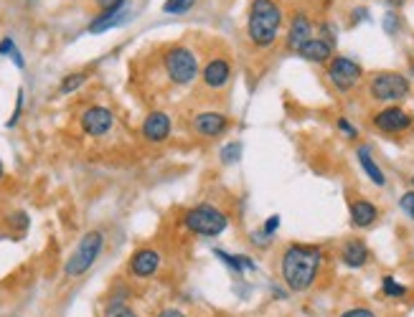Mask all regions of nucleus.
Masks as SVG:
<instances>
[{
  "label": "nucleus",
  "instance_id": "nucleus-43",
  "mask_svg": "<svg viewBox=\"0 0 414 317\" xmlns=\"http://www.w3.org/2000/svg\"><path fill=\"white\" fill-rule=\"evenodd\" d=\"M409 180H412V185H414V176H412V178H409Z\"/></svg>",
  "mask_w": 414,
  "mask_h": 317
},
{
  "label": "nucleus",
  "instance_id": "nucleus-35",
  "mask_svg": "<svg viewBox=\"0 0 414 317\" xmlns=\"http://www.w3.org/2000/svg\"><path fill=\"white\" fill-rule=\"evenodd\" d=\"M13 51H16V41H13L10 36H6V38L0 41V54H3V56H10Z\"/></svg>",
  "mask_w": 414,
  "mask_h": 317
},
{
  "label": "nucleus",
  "instance_id": "nucleus-28",
  "mask_svg": "<svg viewBox=\"0 0 414 317\" xmlns=\"http://www.w3.org/2000/svg\"><path fill=\"white\" fill-rule=\"evenodd\" d=\"M399 209H402V213H404L409 221H414V191L402 193V198H399Z\"/></svg>",
  "mask_w": 414,
  "mask_h": 317
},
{
  "label": "nucleus",
  "instance_id": "nucleus-13",
  "mask_svg": "<svg viewBox=\"0 0 414 317\" xmlns=\"http://www.w3.org/2000/svg\"><path fill=\"white\" fill-rule=\"evenodd\" d=\"M171 130H173L171 115H168V112H160V109L150 112L148 117H145V122H142V127H140L142 137H145L148 142H155V145L166 142L168 137H171Z\"/></svg>",
  "mask_w": 414,
  "mask_h": 317
},
{
  "label": "nucleus",
  "instance_id": "nucleus-6",
  "mask_svg": "<svg viewBox=\"0 0 414 317\" xmlns=\"http://www.w3.org/2000/svg\"><path fill=\"white\" fill-rule=\"evenodd\" d=\"M325 82L338 94L353 92L358 84L364 82V67L351 56H333L325 64Z\"/></svg>",
  "mask_w": 414,
  "mask_h": 317
},
{
  "label": "nucleus",
  "instance_id": "nucleus-18",
  "mask_svg": "<svg viewBox=\"0 0 414 317\" xmlns=\"http://www.w3.org/2000/svg\"><path fill=\"white\" fill-rule=\"evenodd\" d=\"M298 56L300 59H305L310 61V64H328V61L336 56V46H331L328 41H323L320 36H313L307 43H303L298 51Z\"/></svg>",
  "mask_w": 414,
  "mask_h": 317
},
{
  "label": "nucleus",
  "instance_id": "nucleus-26",
  "mask_svg": "<svg viewBox=\"0 0 414 317\" xmlns=\"http://www.w3.org/2000/svg\"><path fill=\"white\" fill-rule=\"evenodd\" d=\"M239 155H241V145L237 140L226 142L224 148H221V152H219V158H221V163H224V165H232V163H237V160H239Z\"/></svg>",
  "mask_w": 414,
  "mask_h": 317
},
{
  "label": "nucleus",
  "instance_id": "nucleus-19",
  "mask_svg": "<svg viewBox=\"0 0 414 317\" xmlns=\"http://www.w3.org/2000/svg\"><path fill=\"white\" fill-rule=\"evenodd\" d=\"M356 158H358V165H361V170L366 173V178H369V180H371L376 188H384V185H386V176H384L381 165L376 163V158H373L371 148H369V145H358Z\"/></svg>",
  "mask_w": 414,
  "mask_h": 317
},
{
  "label": "nucleus",
  "instance_id": "nucleus-8",
  "mask_svg": "<svg viewBox=\"0 0 414 317\" xmlns=\"http://www.w3.org/2000/svg\"><path fill=\"white\" fill-rule=\"evenodd\" d=\"M371 127L381 134H404L414 127V115L399 104H386L371 115Z\"/></svg>",
  "mask_w": 414,
  "mask_h": 317
},
{
  "label": "nucleus",
  "instance_id": "nucleus-33",
  "mask_svg": "<svg viewBox=\"0 0 414 317\" xmlns=\"http://www.w3.org/2000/svg\"><path fill=\"white\" fill-rule=\"evenodd\" d=\"M277 228H280V216H277V213H274V216H270L265 224H262V231H265L267 236H274V234H277Z\"/></svg>",
  "mask_w": 414,
  "mask_h": 317
},
{
  "label": "nucleus",
  "instance_id": "nucleus-31",
  "mask_svg": "<svg viewBox=\"0 0 414 317\" xmlns=\"http://www.w3.org/2000/svg\"><path fill=\"white\" fill-rule=\"evenodd\" d=\"M338 317H376V312H373L371 307H364V305H358V307L343 309Z\"/></svg>",
  "mask_w": 414,
  "mask_h": 317
},
{
  "label": "nucleus",
  "instance_id": "nucleus-40",
  "mask_svg": "<svg viewBox=\"0 0 414 317\" xmlns=\"http://www.w3.org/2000/svg\"><path fill=\"white\" fill-rule=\"evenodd\" d=\"M272 294H274V297H280V300H285V297H287V292H285V290H280V287H272Z\"/></svg>",
  "mask_w": 414,
  "mask_h": 317
},
{
  "label": "nucleus",
  "instance_id": "nucleus-14",
  "mask_svg": "<svg viewBox=\"0 0 414 317\" xmlns=\"http://www.w3.org/2000/svg\"><path fill=\"white\" fill-rule=\"evenodd\" d=\"M338 259L340 264L348 269H364L371 261V249L366 246L364 239H346L340 244Z\"/></svg>",
  "mask_w": 414,
  "mask_h": 317
},
{
  "label": "nucleus",
  "instance_id": "nucleus-5",
  "mask_svg": "<svg viewBox=\"0 0 414 317\" xmlns=\"http://www.w3.org/2000/svg\"><path fill=\"white\" fill-rule=\"evenodd\" d=\"M183 226L193 236H221L229 226V216L214 203H199L183 213Z\"/></svg>",
  "mask_w": 414,
  "mask_h": 317
},
{
  "label": "nucleus",
  "instance_id": "nucleus-34",
  "mask_svg": "<svg viewBox=\"0 0 414 317\" xmlns=\"http://www.w3.org/2000/svg\"><path fill=\"white\" fill-rule=\"evenodd\" d=\"M21 112H23V89L18 92V99H16V109H13V117L8 119V127H16L18 119H21Z\"/></svg>",
  "mask_w": 414,
  "mask_h": 317
},
{
  "label": "nucleus",
  "instance_id": "nucleus-2",
  "mask_svg": "<svg viewBox=\"0 0 414 317\" xmlns=\"http://www.w3.org/2000/svg\"><path fill=\"white\" fill-rule=\"evenodd\" d=\"M285 23V13L277 0H252L247 13V38L254 49L274 46Z\"/></svg>",
  "mask_w": 414,
  "mask_h": 317
},
{
  "label": "nucleus",
  "instance_id": "nucleus-17",
  "mask_svg": "<svg viewBox=\"0 0 414 317\" xmlns=\"http://www.w3.org/2000/svg\"><path fill=\"white\" fill-rule=\"evenodd\" d=\"M160 269V254H157L155 249H150V246H145V249H138L130 257V274L133 277H140V279H148V277H153Z\"/></svg>",
  "mask_w": 414,
  "mask_h": 317
},
{
  "label": "nucleus",
  "instance_id": "nucleus-7",
  "mask_svg": "<svg viewBox=\"0 0 414 317\" xmlns=\"http://www.w3.org/2000/svg\"><path fill=\"white\" fill-rule=\"evenodd\" d=\"M102 246H105V234H102V231H89V234H84L82 242L76 244V249L72 251V257L67 259L64 274L72 279V277H82L84 272H89L91 264L100 259Z\"/></svg>",
  "mask_w": 414,
  "mask_h": 317
},
{
  "label": "nucleus",
  "instance_id": "nucleus-29",
  "mask_svg": "<svg viewBox=\"0 0 414 317\" xmlns=\"http://www.w3.org/2000/svg\"><path fill=\"white\" fill-rule=\"evenodd\" d=\"M399 28H402V18H399V13L389 10V13L384 16V31H386L389 36H397Z\"/></svg>",
  "mask_w": 414,
  "mask_h": 317
},
{
  "label": "nucleus",
  "instance_id": "nucleus-16",
  "mask_svg": "<svg viewBox=\"0 0 414 317\" xmlns=\"http://www.w3.org/2000/svg\"><path fill=\"white\" fill-rule=\"evenodd\" d=\"M127 18H130V8H127V0H122V3H117L115 8L102 10L100 16L91 21V23H89V34H102V31L117 28V25L127 23Z\"/></svg>",
  "mask_w": 414,
  "mask_h": 317
},
{
  "label": "nucleus",
  "instance_id": "nucleus-3",
  "mask_svg": "<svg viewBox=\"0 0 414 317\" xmlns=\"http://www.w3.org/2000/svg\"><path fill=\"white\" fill-rule=\"evenodd\" d=\"M366 92L379 104H399L412 94V82L402 71H373L366 82Z\"/></svg>",
  "mask_w": 414,
  "mask_h": 317
},
{
  "label": "nucleus",
  "instance_id": "nucleus-39",
  "mask_svg": "<svg viewBox=\"0 0 414 317\" xmlns=\"http://www.w3.org/2000/svg\"><path fill=\"white\" fill-rule=\"evenodd\" d=\"M384 3H386L389 8H402V5H404L406 0H384Z\"/></svg>",
  "mask_w": 414,
  "mask_h": 317
},
{
  "label": "nucleus",
  "instance_id": "nucleus-20",
  "mask_svg": "<svg viewBox=\"0 0 414 317\" xmlns=\"http://www.w3.org/2000/svg\"><path fill=\"white\" fill-rule=\"evenodd\" d=\"M214 257L232 269L237 277H241L244 272H257V261H252V257H247V254H237L234 257V254H226L224 249H214Z\"/></svg>",
  "mask_w": 414,
  "mask_h": 317
},
{
  "label": "nucleus",
  "instance_id": "nucleus-11",
  "mask_svg": "<svg viewBox=\"0 0 414 317\" xmlns=\"http://www.w3.org/2000/svg\"><path fill=\"white\" fill-rule=\"evenodd\" d=\"M313 31H315V25H313V21H310V16H307V13H303V10H300V13H295V16L290 18V25H287L285 49L292 51V54H298L300 46L313 38Z\"/></svg>",
  "mask_w": 414,
  "mask_h": 317
},
{
  "label": "nucleus",
  "instance_id": "nucleus-4",
  "mask_svg": "<svg viewBox=\"0 0 414 317\" xmlns=\"http://www.w3.org/2000/svg\"><path fill=\"white\" fill-rule=\"evenodd\" d=\"M163 71H166L168 82L173 86H188L201 74L199 56L188 46H171L163 54Z\"/></svg>",
  "mask_w": 414,
  "mask_h": 317
},
{
  "label": "nucleus",
  "instance_id": "nucleus-37",
  "mask_svg": "<svg viewBox=\"0 0 414 317\" xmlns=\"http://www.w3.org/2000/svg\"><path fill=\"white\" fill-rule=\"evenodd\" d=\"M351 23H358V21H366L369 18V8H353V13H351Z\"/></svg>",
  "mask_w": 414,
  "mask_h": 317
},
{
  "label": "nucleus",
  "instance_id": "nucleus-38",
  "mask_svg": "<svg viewBox=\"0 0 414 317\" xmlns=\"http://www.w3.org/2000/svg\"><path fill=\"white\" fill-rule=\"evenodd\" d=\"M94 3H97L102 10H107V8H115L117 3H122V0H94Z\"/></svg>",
  "mask_w": 414,
  "mask_h": 317
},
{
  "label": "nucleus",
  "instance_id": "nucleus-15",
  "mask_svg": "<svg viewBox=\"0 0 414 317\" xmlns=\"http://www.w3.org/2000/svg\"><path fill=\"white\" fill-rule=\"evenodd\" d=\"M348 218L353 228H371L379 221V206L369 198H351L348 203Z\"/></svg>",
  "mask_w": 414,
  "mask_h": 317
},
{
  "label": "nucleus",
  "instance_id": "nucleus-27",
  "mask_svg": "<svg viewBox=\"0 0 414 317\" xmlns=\"http://www.w3.org/2000/svg\"><path fill=\"white\" fill-rule=\"evenodd\" d=\"M336 127H338V132L346 137V140H358V127L351 122L348 117H338V122H336Z\"/></svg>",
  "mask_w": 414,
  "mask_h": 317
},
{
  "label": "nucleus",
  "instance_id": "nucleus-42",
  "mask_svg": "<svg viewBox=\"0 0 414 317\" xmlns=\"http://www.w3.org/2000/svg\"><path fill=\"white\" fill-rule=\"evenodd\" d=\"M3 173H6V170H3V163H0V178H3Z\"/></svg>",
  "mask_w": 414,
  "mask_h": 317
},
{
  "label": "nucleus",
  "instance_id": "nucleus-12",
  "mask_svg": "<svg viewBox=\"0 0 414 317\" xmlns=\"http://www.w3.org/2000/svg\"><path fill=\"white\" fill-rule=\"evenodd\" d=\"M79 122H82L84 134H89V137H102V134H107L109 130L115 127V115H112L107 107H89V109H84V115Z\"/></svg>",
  "mask_w": 414,
  "mask_h": 317
},
{
  "label": "nucleus",
  "instance_id": "nucleus-24",
  "mask_svg": "<svg viewBox=\"0 0 414 317\" xmlns=\"http://www.w3.org/2000/svg\"><path fill=\"white\" fill-rule=\"evenodd\" d=\"M318 36L331 43V46H336L338 43V25L333 23V21H320L318 23Z\"/></svg>",
  "mask_w": 414,
  "mask_h": 317
},
{
  "label": "nucleus",
  "instance_id": "nucleus-23",
  "mask_svg": "<svg viewBox=\"0 0 414 317\" xmlns=\"http://www.w3.org/2000/svg\"><path fill=\"white\" fill-rule=\"evenodd\" d=\"M105 317H138L135 315V309L130 305H124L122 300H112L105 307Z\"/></svg>",
  "mask_w": 414,
  "mask_h": 317
},
{
  "label": "nucleus",
  "instance_id": "nucleus-1",
  "mask_svg": "<svg viewBox=\"0 0 414 317\" xmlns=\"http://www.w3.org/2000/svg\"><path fill=\"white\" fill-rule=\"evenodd\" d=\"M325 261V251L315 244H287L280 257L282 282L290 292L313 290Z\"/></svg>",
  "mask_w": 414,
  "mask_h": 317
},
{
  "label": "nucleus",
  "instance_id": "nucleus-21",
  "mask_svg": "<svg viewBox=\"0 0 414 317\" xmlns=\"http://www.w3.org/2000/svg\"><path fill=\"white\" fill-rule=\"evenodd\" d=\"M381 294H384L386 300H404L406 294H409V290L399 282L397 277L386 274V277H381Z\"/></svg>",
  "mask_w": 414,
  "mask_h": 317
},
{
  "label": "nucleus",
  "instance_id": "nucleus-32",
  "mask_svg": "<svg viewBox=\"0 0 414 317\" xmlns=\"http://www.w3.org/2000/svg\"><path fill=\"white\" fill-rule=\"evenodd\" d=\"M252 244H254V246H259V249H267V246H270V244H272V236H267L265 231H262V228H257V231H252Z\"/></svg>",
  "mask_w": 414,
  "mask_h": 317
},
{
  "label": "nucleus",
  "instance_id": "nucleus-22",
  "mask_svg": "<svg viewBox=\"0 0 414 317\" xmlns=\"http://www.w3.org/2000/svg\"><path fill=\"white\" fill-rule=\"evenodd\" d=\"M193 5H196V0H166V3H163V13H168V16H181V13H188Z\"/></svg>",
  "mask_w": 414,
  "mask_h": 317
},
{
  "label": "nucleus",
  "instance_id": "nucleus-10",
  "mask_svg": "<svg viewBox=\"0 0 414 317\" xmlns=\"http://www.w3.org/2000/svg\"><path fill=\"white\" fill-rule=\"evenodd\" d=\"M190 130L199 134V137H221V134L229 130V117L224 112H216V109H208V112H199L196 117L190 119Z\"/></svg>",
  "mask_w": 414,
  "mask_h": 317
},
{
  "label": "nucleus",
  "instance_id": "nucleus-30",
  "mask_svg": "<svg viewBox=\"0 0 414 317\" xmlns=\"http://www.w3.org/2000/svg\"><path fill=\"white\" fill-rule=\"evenodd\" d=\"M8 224L13 226V228H18V231H25L28 228V213H23V211H16V213H10L8 216Z\"/></svg>",
  "mask_w": 414,
  "mask_h": 317
},
{
  "label": "nucleus",
  "instance_id": "nucleus-9",
  "mask_svg": "<svg viewBox=\"0 0 414 317\" xmlns=\"http://www.w3.org/2000/svg\"><path fill=\"white\" fill-rule=\"evenodd\" d=\"M201 84H204V89L208 92H221L229 86L234 76V69H232V61L226 59V56H211L206 61V67L201 69Z\"/></svg>",
  "mask_w": 414,
  "mask_h": 317
},
{
  "label": "nucleus",
  "instance_id": "nucleus-25",
  "mask_svg": "<svg viewBox=\"0 0 414 317\" xmlns=\"http://www.w3.org/2000/svg\"><path fill=\"white\" fill-rule=\"evenodd\" d=\"M87 82V74H82V71H76V74H69L64 76V82H61V86H58V92L61 94H72L76 92L82 84Z\"/></svg>",
  "mask_w": 414,
  "mask_h": 317
},
{
  "label": "nucleus",
  "instance_id": "nucleus-36",
  "mask_svg": "<svg viewBox=\"0 0 414 317\" xmlns=\"http://www.w3.org/2000/svg\"><path fill=\"white\" fill-rule=\"evenodd\" d=\"M155 317H188V315L181 312V309H175V307H163Z\"/></svg>",
  "mask_w": 414,
  "mask_h": 317
},
{
  "label": "nucleus",
  "instance_id": "nucleus-41",
  "mask_svg": "<svg viewBox=\"0 0 414 317\" xmlns=\"http://www.w3.org/2000/svg\"><path fill=\"white\" fill-rule=\"evenodd\" d=\"M409 76H414V61L409 64Z\"/></svg>",
  "mask_w": 414,
  "mask_h": 317
}]
</instances>
